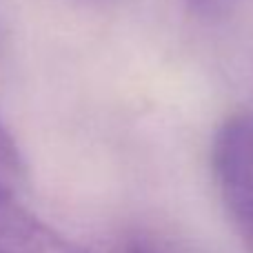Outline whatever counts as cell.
Masks as SVG:
<instances>
[{
  "instance_id": "obj_2",
  "label": "cell",
  "mask_w": 253,
  "mask_h": 253,
  "mask_svg": "<svg viewBox=\"0 0 253 253\" xmlns=\"http://www.w3.org/2000/svg\"><path fill=\"white\" fill-rule=\"evenodd\" d=\"M0 253H91L31 213L18 191L0 182Z\"/></svg>"
},
{
  "instance_id": "obj_1",
  "label": "cell",
  "mask_w": 253,
  "mask_h": 253,
  "mask_svg": "<svg viewBox=\"0 0 253 253\" xmlns=\"http://www.w3.org/2000/svg\"><path fill=\"white\" fill-rule=\"evenodd\" d=\"M211 173L242 245L253 253V107L220 123L211 144Z\"/></svg>"
},
{
  "instance_id": "obj_5",
  "label": "cell",
  "mask_w": 253,
  "mask_h": 253,
  "mask_svg": "<svg viewBox=\"0 0 253 253\" xmlns=\"http://www.w3.org/2000/svg\"><path fill=\"white\" fill-rule=\"evenodd\" d=\"M123 253H162L153 242H149L147 238L140 236H131L129 240L125 242V251Z\"/></svg>"
},
{
  "instance_id": "obj_4",
  "label": "cell",
  "mask_w": 253,
  "mask_h": 253,
  "mask_svg": "<svg viewBox=\"0 0 253 253\" xmlns=\"http://www.w3.org/2000/svg\"><path fill=\"white\" fill-rule=\"evenodd\" d=\"M191 13L202 20H220L238 7L240 0H182Z\"/></svg>"
},
{
  "instance_id": "obj_3",
  "label": "cell",
  "mask_w": 253,
  "mask_h": 253,
  "mask_svg": "<svg viewBox=\"0 0 253 253\" xmlns=\"http://www.w3.org/2000/svg\"><path fill=\"white\" fill-rule=\"evenodd\" d=\"M0 182L13 191H20L25 184V162L9 131L0 125Z\"/></svg>"
}]
</instances>
